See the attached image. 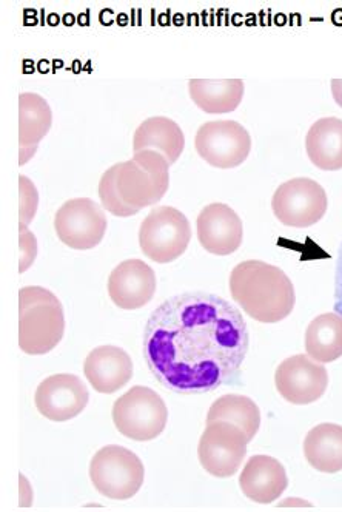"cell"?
I'll use <instances>...</instances> for the list:
<instances>
[{
    "label": "cell",
    "instance_id": "6da1fadb",
    "mask_svg": "<svg viewBox=\"0 0 342 512\" xmlns=\"http://www.w3.org/2000/svg\"><path fill=\"white\" fill-rule=\"evenodd\" d=\"M249 347L241 310L218 295H175L156 307L145 324V363L176 394H205L235 384Z\"/></svg>",
    "mask_w": 342,
    "mask_h": 512
},
{
    "label": "cell",
    "instance_id": "7a4b0ae2",
    "mask_svg": "<svg viewBox=\"0 0 342 512\" xmlns=\"http://www.w3.org/2000/svg\"><path fill=\"white\" fill-rule=\"evenodd\" d=\"M235 303L259 323H279L292 314L296 295L284 270L264 261H244L230 275Z\"/></svg>",
    "mask_w": 342,
    "mask_h": 512
},
{
    "label": "cell",
    "instance_id": "3957f363",
    "mask_svg": "<svg viewBox=\"0 0 342 512\" xmlns=\"http://www.w3.org/2000/svg\"><path fill=\"white\" fill-rule=\"evenodd\" d=\"M64 307L51 290L28 286L19 290V347L28 355H45L61 343Z\"/></svg>",
    "mask_w": 342,
    "mask_h": 512
},
{
    "label": "cell",
    "instance_id": "277c9868",
    "mask_svg": "<svg viewBox=\"0 0 342 512\" xmlns=\"http://www.w3.org/2000/svg\"><path fill=\"white\" fill-rule=\"evenodd\" d=\"M116 186L128 206H156L170 186V164L155 150L135 153L130 161L119 162Z\"/></svg>",
    "mask_w": 342,
    "mask_h": 512
},
{
    "label": "cell",
    "instance_id": "5b68a950",
    "mask_svg": "<svg viewBox=\"0 0 342 512\" xmlns=\"http://www.w3.org/2000/svg\"><path fill=\"white\" fill-rule=\"evenodd\" d=\"M113 422L133 442H151L164 432L168 409L158 392L135 386L114 403Z\"/></svg>",
    "mask_w": 342,
    "mask_h": 512
},
{
    "label": "cell",
    "instance_id": "8992f818",
    "mask_svg": "<svg viewBox=\"0 0 342 512\" xmlns=\"http://www.w3.org/2000/svg\"><path fill=\"white\" fill-rule=\"evenodd\" d=\"M192 240V226L175 207H153L139 229V246L148 260L173 263L184 255Z\"/></svg>",
    "mask_w": 342,
    "mask_h": 512
},
{
    "label": "cell",
    "instance_id": "52a82bcc",
    "mask_svg": "<svg viewBox=\"0 0 342 512\" xmlns=\"http://www.w3.org/2000/svg\"><path fill=\"white\" fill-rule=\"evenodd\" d=\"M90 479L102 496L128 500L141 489L145 469L135 452L124 446L108 445L91 459Z\"/></svg>",
    "mask_w": 342,
    "mask_h": 512
},
{
    "label": "cell",
    "instance_id": "ba28073f",
    "mask_svg": "<svg viewBox=\"0 0 342 512\" xmlns=\"http://www.w3.org/2000/svg\"><path fill=\"white\" fill-rule=\"evenodd\" d=\"M329 207L326 190L310 178H295L276 189L272 209L284 226L306 229L319 223Z\"/></svg>",
    "mask_w": 342,
    "mask_h": 512
},
{
    "label": "cell",
    "instance_id": "9c48e42d",
    "mask_svg": "<svg viewBox=\"0 0 342 512\" xmlns=\"http://www.w3.org/2000/svg\"><path fill=\"white\" fill-rule=\"evenodd\" d=\"M196 152L216 169H235L249 158L252 138L247 128L236 121H210L199 127Z\"/></svg>",
    "mask_w": 342,
    "mask_h": 512
},
{
    "label": "cell",
    "instance_id": "30bf717a",
    "mask_svg": "<svg viewBox=\"0 0 342 512\" xmlns=\"http://www.w3.org/2000/svg\"><path fill=\"white\" fill-rule=\"evenodd\" d=\"M249 440L238 426L227 422L208 423L199 440V462L218 479H228L241 468Z\"/></svg>",
    "mask_w": 342,
    "mask_h": 512
},
{
    "label": "cell",
    "instance_id": "8fae6325",
    "mask_svg": "<svg viewBox=\"0 0 342 512\" xmlns=\"http://www.w3.org/2000/svg\"><path fill=\"white\" fill-rule=\"evenodd\" d=\"M107 226L104 209L90 198L70 199L54 215V230L59 240L74 250L98 247Z\"/></svg>",
    "mask_w": 342,
    "mask_h": 512
},
{
    "label": "cell",
    "instance_id": "7c38bea8",
    "mask_svg": "<svg viewBox=\"0 0 342 512\" xmlns=\"http://www.w3.org/2000/svg\"><path fill=\"white\" fill-rule=\"evenodd\" d=\"M275 384L281 397L292 405H310L326 394L329 374L309 355H293L279 364Z\"/></svg>",
    "mask_w": 342,
    "mask_h": 512
},
{
    "label": "cell",
    "instance_id": "4fadbf2b",
    "mask_svg": "<svg viewBox=\"0 0 342 512\" xmlns=\"http://www.w3.org/2000/svg\"><path fill=\"white\" fill-rule=\"evenodd\" d=\"M90 400V392L78 375H51L36 391L37 411L51 422H68L78 417Z\"/></svg>",
    "mask_w": 342,
    "mask_h": 512
},
{
    "label": "cell",
    "instance_id": "5bb4252c",
    "mask_svg": "<svg viewBox=\"0 0 342 512\" xmlns=\"http://www.w3.org/2000/svg\"><path fill=\"white\" fill-rule=\"evenodd\" d=\"M155 270L142 260H127L116 266L108 278V295L124 310H138L155 297Z\"/></svg>",
    "mask_w": 342,
    "mask_h": 512
},
{
    "label": "cell",
    "instance_id": "9a60e30c",
    "mask_svg": "<svg viewBox=\"0 0 342 512\" xmlns=\"http://www.w3.org/2000/svg\"><path fill=\"white\" fill-rule=\"evenodd\" d=\"M244 227L238 213L227 204L204 207L198 216V240L208 253L232 255L241 247Z\"/></svg>",
    "mask_w": 342,
    "mask_h": 512
},
{
    "label": "cell",
    "instance_id": "2e32d148",
    "mask_svg": "<svg viewBox=\"0 0 342 512\" xmlns=\"http://www.w3.org/2000/svg\"><path fill=\"white\" fill-rule=\"evenodd\" d=\"M85 377L99 394H114L133 378V361L118 346H99L88 355Z\"/></svg>",
    "mask_w": 342,
    "mask_h": 512
},
{
    "label": "cell",
    "instance_id": "e0dca14e",
    "mask_svg": "<svg viewBox=\"0 0 342 512\" xmlns=\"http://www.w3.org/2000/svg\"><path fill=\"white\" fill-rule=\"evenodd\" d=\"M287 485L289 479L284 466L269 455H253L239 477L244 496L259 505H269L278 500Z\"/></svg>",
    "mask_w": 342,
    "mask_h": 512
},
{
    "label": "cell",
    "instance_id": "ac0fdd59",
    "mask_svg": "<svg viewBox=\"0 0 342 512\" xmlns=\"http://www.w3.org/2000/svg\"><path fill=\"white\" fill-rule=\"evenodd\" d=\"M185 149V136L182 128L173 119L165 116H153L145 119L136 128L133 138V152L155 150L161 153L168 164H175Z\"/></svg>",
    "mask_w": 342,
    "mask_h": 512
},
{
    "label": "cell",
    "instance_id": "d6986e66",
    "mask_svg": "<svg viewBox=\"0 0 342 512\" xmlns=\"http://www.w3.org/2000/svg\"><path fill=\"white\" fill-rule=\"evenodd\" d=\"M53 124V113L50 104L37 93H22L19 96V144L21 159L27 164L36 153L37 145L50 132Z\"/></svg>",
    "mask_w": 342,
    "mask_h": 512
},
{
    "label": "cell",
    "instance_id": "ffe728a7",
    "mask_svg": "<svg viewBox=\"0 0 342 512\" xmlns=\"http://www.w3.org/2000/svg\"><path fill=\"white\" fill-rule=\"evenodd\" d=\"M190 98L210 115L235 112L244 98V81L241 79H190Z\"/></svg>",
    "mask_w": 342,
    "mask_h": 512
},
{
    "label": "cell",
    "instance_id": "44dd1931",
    "mask_svg": "<svg viewBox=\"0 0 342 512\" xmlns=\"http://www.w3.org/2000/svg\"><path fill=\"white\" fill-rule=\"evenodd\" d=\"M306 150L313 166L319 170H341L342 119L330 116L316 121L307 133Z\"/></svg>",
    "mask_w": 342,
    "mask_h": 512
},
{
    "label": "cell",
    "instance_id": "7402d4cb",
    "mask_svg": "<svg viewBox=\"0 0 342 512\" xmlns=\"http://www.w3.org/2000/svg\"><path fill=\"white\" fill-rule=\"evenodd\" d=\"M304 454L313 469L326 474L342 471V426L322 423L307 434Z\"/></svg>",
    "mask_w": 342,
    "mask_h": 512
},
{
    "label": "cell",
    "instance_id": "603a6c76",
    "mask_svg": "<svg viewBox=\"0 0 342 512\" xmlns=\"http://www.w3.org/2000/svg\"><path fill=\"white\" fill-rule=\"evenodd\" d=\"M306 352L318 363H332L342 357V317L336 312L322 314L306 331Z\"/></svg>",
    "mask_w": 342,
    "mask_h": 512
},
{
    "label": "cell",
    "instance_id": "cb8c5ba5",
    "mask_svg": "<svg viewBox=\"0 0 342 512\" xmlns=\"http://www.w3.org/2000/svg\"><path fill=\"white\" fill-rule=\"evenodd\" d=\"M215 422L238 426L250 443L261 428V411L252 398L236 394L222 395L208 411L207 425Z\"/></svg>",
    "mask_w": 342,
    "mask_h": 512
},
{
    "label": "cell",
    "instance_id": "d4e9b609",
    "mask_svg": "<svg viewBox=\"0 0 342 512\" xmlns=\"http://www.w3.org/2000/svg\"><path fill=\"white\" fill-rule=\"evenodd\" d=\"M118 170L119 164H114L102 175L101 182H99V198H101L102 207L111 215L128 218V216L136 215L141 210L128 206L121 198V193H119L118 186H116Z\"/></svg>",
    "mask_w": 342,
    "mask_h": 512
},
{
    "label": "cell",
    "instance_id": "484cf974",
    "mask_svg": "<svg viewBox=\"0 0 342 512\" xmlns=\"http://www.w3.org/2000/svg\"><path fill=\"white\" fill-rule=\"evenodd\" d=\"M19 187H21V226L28 227L36 215L39 195L27 176L19 178Z\"/></svg>",
    "mask_w": 342,
    "mask_h": 512
},
{
    "label": "cell",
    "instance_id": "4316f807",
    "mask_svg": "<svg viewBox=\"0 0 342 512\" xmlns=\"http://www.w3.org/2000/svg\"><path fill=\"white\" fill-rule=\"evenodd\" d=\"M21 264H19V273L27 272L31 264L36 260L37 241L36 236L25 226H21Z\"/></svg>",
    "mask_w": 342,
    "mask_h": 512
},
{
    "label": "cell",
    "instance_id": "83f0119b",
    "mask_svg": "<svg viewBox=\"0 0 342 512\" xmlns=\"http://www.w3.org/2000/svg\"><path fill=\"white\" fill-rule=\"evenodd\" d=\"M335 312L342 317V244L339 247L335 275Z\"/></svg>",
    "mask_w": 342,
    "mask_h": 512
},
{
    "label": "cell",
    "instance_id": "f1b7e54d",
    "mask_svg": "<svg viewBox=\"0 0 342 512\" xmlns=\"http://www.w3.org/2000/svg\"><path fill=\"white\" fill-rule=\"evenodd\" d=\"M332 95L336 104L342 108V79H333L332 81Z\"/></svg>",
    "mask_w": 342,
    "mask_h": 512
}]
</instances>
